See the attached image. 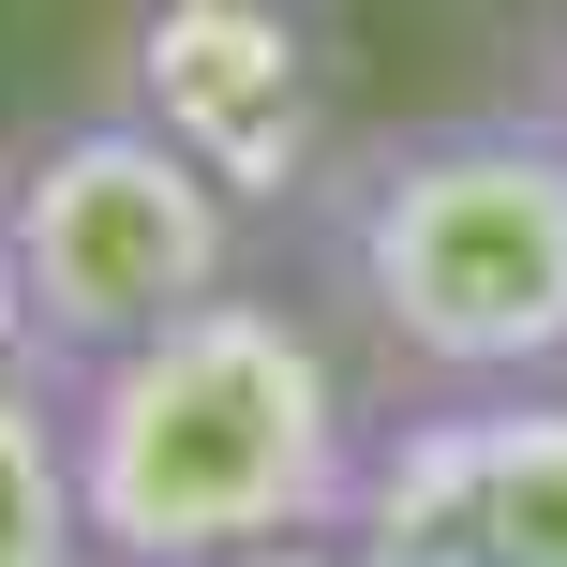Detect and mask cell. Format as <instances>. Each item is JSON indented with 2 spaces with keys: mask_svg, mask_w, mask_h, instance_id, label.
<instances>
[{
  "mask_svg": "<svg viewBox=\"0 0 567 567\" xmlns=\"http://www.w3.org/2000/svg\"><path fill=\"white\" fill-rule=\"evenodd\" d=\"M373 373L299 284L239 269L150 343L60 373V433H75V508L105 567H239L269 538L359 508L373 463Z\"/></svg>",
  "mask_w": 567,
  "mask_h": 567,
  "instance_id": "1",
  "label": "cell"
},
{
  "mask_svg": "<svg viewBox=\"0 0 567 567\" xmlns=\"http://www.w3.org/2000/svg\"><path fill=\"white\" fill-rule=\"evenodd\" d=\"M284 239H299V299L343 329L373 403L567 373V135L538 105L343 135Z\"/></svg>",
  "mask_w": 567,
  "mask_h": 567,
  "instance_id": "2",
  "label": "cell"
},
{
  "mask_svg": "<svg viewBox=\"0 0 567 567\" xmlns=\"http://www.w3.org/2000/svg\"><path fill=\"white\" fill-rule=\"evenodd\" d=\"M0 239H16V329L45 373L120 359L165 313H195L209 284L255 269V225L120 105L45 120L30 150H0Z\"/></svg>",
  "mask_w": 567,
  "mask_h": 567,
  "instance_id": "3",
  "label": "cell"
},
{
  "mask_svg": "<svg viewBox=\"0 0 567 567\" xmlns=\"http://www.w3.org/2000/svg\"><path fill=\"white\" fill-rule=\"evenodd\" d=\"M105 105L150 120L255 239H284L313 209V179L343 165V45L313 0H135L105 45Z\"/></svg>",
  "mask_w": 567,
  "mask_h": 567,
  "instance_id": "4",
  "label": "cell"
},
{
  "mask_svg": "<svg viewBox=\"0 0 567 567\" xmlns=\"http://www.w3.org/2000/svg\"><path fill=\"white\" fill-rule=\"evenodd\" d=\"M343 523L403 567H567V373L389 403Z\"/></svg>",
  "mask_w": 567,
  "mask_h": 567,
  "instance_id": "5",
  "label": "cell"
},
{
  "mask_svg": "<svg viewBox=\"0 0 567 567\" xmlns=\"http://www.w3.org/2000/svg\"><path fill=\"white\" fill-rule=\"evenodd\" d=\"M0 567H105L75 508V433H60V373L0 359Z\"/></svg>",
  "mask_w": 567,
  "mask_h": 567,
  "instance_id": "6",
  "label": "cell"
},
{
  "mask_svg": "<svg viewBox=\"0 0 567 567\" xmlns=\"http://www.w3.org/2000/svg\"><path fill=\"white\" fill-rule=\"evenodd\" d=\"M523 105H538L553 135H567V0H553V16H538V60H523Z\"/></svg>",
  "mask_w": 567,
  "mask_h": 567,
  "instance_id": "7",
  "label": "cell"
},
{
  "mask_svg": "<svg viewBox=\"0 0 567 567\" xmlns=\"http://www.w3.org/2000/svg\"><path fill=\"white\" fill-rule=\"evenodd\" d=\"M239 567H373L359 523H313V538H269V553H239Z\"/></svg>",
  "mask_w": 567,
  "mask_h": 567,
  "instance_id": "8",
  "label": "cell"
},
{
  "mask_svg": "<svg viewBox=\"0 0 567 567\" xmlns=\"http://www.w3.org/2000/svg\"><path fill=\"white\" fill-rule=\"evenodd\" d=\"M0 359H30V329H16V239H0Z\"/></svg>",
  "mask_w": 567,
  "mask_h": 567,
  "instance_id": "9",
  "label": "cell"
}]
</instances>
